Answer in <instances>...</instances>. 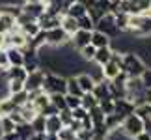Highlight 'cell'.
<instances>
[{"label": "cell", "instance_id": "8fae6325", "mask_svg": "<svg viewBox=\"0 0 151 140\" xmlns=\"http://www.w3.org/2000/svg\"><path fill=\"white\" fill-rule=\"evenodd\" d=\"M45 8H47V4L45 2H36V4H32V2H24L22 4V15H26V17H30V19H39L43 13H45Z\"/></svg>", "mask_w": 151, "mask_h": 140}, {"label": "cell", "instance_id": "db71d44e", "mask_svg": "<svg viewBox=\"0 0 151 140\" xmlns=\"http://www.w3.org/2000/svg\"><path fill=\"white\" fill-rule=\"evenodd\" d=\"M75 140H78V138H75Z\"/></svg>", "mask_w": 151, "mask_h": 140}, {"label": "cell", "instance_id": "4fadbf2b", "mask_svg": "<svg viewBox=\"0 0 151 140\" xmlns=\"http://www.w3.org/2000/svg\"><path fill=\"white\" fill-rule=\"evenodd\" d=\"M119 73H121V66H119V64H116L114 60L106 62V64L101 67V77H103L104 80H114Z\"/></svg>", "mask_w": 151, "mask_h": 140}, {"label": "cell", "instance_id": "f6af8a7d", "mask_svg": "<svg viewBox=\"0 0 151 140\" xmlns=\"http://www.w3.org/2000/svg\"><path fill=\"white\" fill-rule=\"evenodd\" d=\"M134 140H151V135H149L147 131H142L140 135H136V136H134Z\"/></svg>", "mask_w": 151, "mask_h": 140}, {"label": "cell", "instance_id": "74e56055", "mask_svg": "<svg viewBox=\"0 0 151 140\" xmlns=\"http://www.w3.org/2000/svg\"><path fill=\"white\" fill-rule=\"evenodd\" d=\"M65 105H67V108H69V110L77 108V107H80V97L71 95V93H65Z\"/></svg>", "mask_w": 151, "mask_h": 140}, {"label": "cell", "instance_id": "d6986e66", "mask_svg": "<svg viewBox=\"0 0 151 140\" xmlns=\"http://www.w3.org/2000/svg\"><path fill=\"white\" fill-rule=\"evenodd\" d=\"M110 39L106 34H103V32H99V30H93L91 32V45L95 47V49H101V47H110Z\"/></svg>", "mask_w": 151, "mask_h": 140}, {"label": "cell", "instance_id": "83f0119b", "mask_svg": "<svg viewBox=\"0 0 151 140\" xmlns=\"http://www.w3.org/2000/svg\"><path fill=\"white\" fill-rule=\"evenodd\" d=\"M49 95H50V103L58 108V112L63 110V108H67V105H65V93H49Z\"/></svg>", "mask_w": 151, "mask_h": 140}, {"label": "cell", "instance_id": "f1b7e54d", "mask_svg": "<svg viewBox=\"0 0 151 140\" xmlns=\"http://www.w3.org/2000/svg\"><path fill=\"white\" fill-rule=\"evenodd\" d=\"M78 21V28H82V30H95V21L90 17V13H86V15H82L80 19H77Z\"/></svg>", "mask_w": 151, "mask_h": 140}, {"label": "cell", "instance_id": "d4e9b609", "mask_svg": "<svg viewBox=\"0 0 151 140\" xmlns=\"http://www.w3.org/2000/svg\"><path fill=\"white\" fill-rule=\"evenodd\" d=\"M80 105H82L86 110H90V108L97 107L99 101H97V97L93 95V92H86V93H82V97H80Z\"/></svg>", "mask_w": 151, "mask_h": 140}, {"label": "cell", "instance_id": "e575fe53", "mask_svg": "<svg viewBox=\"0 0 151 140\" xmlns=\"http://www.w3.org/2000/svg\"><path fill=\"white\" fill-rule=\"evenodd\" d=\"M114 105H116L114 99L112 97H106V99H101V101H99V108L108 116V114H114Z\"/></svg>", "mask_w": 151, "mask_h": 140}, {"label": "cell", "instance_id": "277c9868", "mask_svg": "<svg viewBox=\"0 0 151 140\" xmlns=\"http://www.w3.org/2000/svg\"><path fill=\"white\" fill-rule=\"evenodd\" d=\"M144 127H146V121H144L140 116H136L134 112L129 114L127 118L121 120V125H119V129L125 133L127 136H131V138H134L136 135H140V133L144 131Z\"/></svg>", "mask_w": 151, "mask_h": 140}, {"label": "cell", "instance_id": "ffe728a7", "mask_svg": "<svg viewBox=\"0 0 151 140\" xmlns=\"http://www.w3.org/2000/svg\"><path fill=\"white\" fill-rule=\"evenodd\" d=\"M86 13H88V8H86L82 2H78V0H77V2H73V4L67 8V11H65V15L75 17V19H80V17L86 15Z\"/></svg>", "mask_w": 151, "mask_h": 140}, {"label": "cell", "instance_id": "836d02e7", "mask_svg": "<svg viewBox=\"0 0 151 140\" xmlns=\"http://www.w3.org/2000/svg\"><path fill=\"white\" fill-rule=\"evenodd\" d=\"M30 125H32L34 133H45V116L43 114H37L36 118L30 121Z\"/></svg>", "mask_w": 151, "mask_h": 140}, {"label": "cell", "instance_id": "f35d334b", "mask_svg": "<svg viewBox=\"0 0 151 140\" xmlns=\"http://www.w3.org/2000/svg\"><path fill=\"white\" fill-rule=\"evenodd\" d=\"M138 79H140V82H142L144 88H151V67H146V69H144V73H142Z\"/></svg>", "mask_w": 151, "mask_h": 140}, {"label": "cell", "instance_id": "816d5d0a", "mask_svg": "<svg viewBox=\"0 0 151 140\" xmlns=\"http://www.w3.org/2000/svg\"><path fill=\"white\" fill-rule=\"evenodd\" d=\"M147 13H149V15H151V8H149V11H147Z\"/></svg>", "mask_w": 151, "mask_h": 140}, {"label": "cell", "instance_id": "484cf974", "mask_svg": "<svg viewBox=\"0 0 151 140\" xmlns=\"http://www.w3.org/2000/svg\"><path fill=\"white\" fill-rule=\"evenodd\" d=\"M15 108H17V107L13 105V101L9 99V95L0 99V118H2V116H9Z\"/></svg>", "mask_w": 151, "mask_h": 140}, {"label": "cell", "instance_id": "3957f363", "mask_svg": "<svg viewBox=\"0 0 151 140\" xmlns=\"http://www.w3.org/2000/svg\"><path fill=\"white\" fill-rule=\"evenodd\" d=\"M41 90L47 93H65L67 92V79L60 77L58 73L45 71V80H43Z\"/></svg>", "mask_w": 151, "mask_h": 140}, {"label": "cell", "instance_id": "ee69618b", "mask_svg": "<svg viewBox=\"0 0 151 140\" xmlns=\"http://www.w3.org/2000/svg\"><path fill=\"white\" fill-rule=\"evenodd\" d=\"M28 140H47V133H32Z\"/></svg>", "mask_w": 151, "mask_h": 140}, {"label": "cell", "instance_id": "4316f807", "mask_svg": "<svg viewBox=\"0 0 151 140\" xmlns=\"http://www.w3.org/2000/svg\"><path fill=\"white\" fill-rule=\"evenodd\" d=\"M65 93H71V95H77V97H82V90H80V86L77 82V77H69L67 79V92Z\"/></svg>", "mask_w": 151, "mask_h": 140}, {"label": "cell", "instance_id": "6da1fadb", "mask_svg": "<svg viewBox=\"0 0 151 140\" xmlns=\"http://www.w3.org/2000/svg\"><path fill=\"white\" fill-rule=\"evenodd\" d=\"M127 32L136 39H144L151 36V15L140 13V15H131L129 17V26Z\"/></svg>", "mask_w": 151, "mask_h": 140}, {"label": "cell", "instance_id": "f546056e", "mask_svg": "<svg viewBox=\"0 0 151 140\" xmlns=\"http://www.w3.org/2000/svg\"><path fill=\"white\" fill-rule=\"evenodd\" d=\"M56 136H58V140H75L77 138V131H73L71 127L63 125L62 129L56 133Z\"/></svg>", "mask_w": 151, "mask_h": 140}, {"label": "cell", "instance_id": "52a82bcc", "mask_svg": "<svg viewBox=\"0 0 151 140\" xmlns=\"http://www.w3.org/2000/svg\"><path fill=\"white\" fill-rule=\"evenodd\" d=\"M43 80H45V69H36V71L28 73L24 79V90L26 92H36L43 88Z\"/></svg>", "mask_w": 151, "mask_h": 140}, {"label": "cell", "instance_id": "5b68a950", "mask_svg": "<svg viewBox=\"0 0 151 140\" xmlns=\"http://www.w3.org/2000/svg\"><path fill=\"white\" fill-rule=\"evenodd\" d=\"M95 30L106 34L110 39H112L114 36H118V34H121L119 28H118V25H116V15H114V11H106V13H104L101 19L95 22Z\"/></svg>", "mask_w": 151, "mask_h": 140}, {"label": "cell", "instance_id": "7c38bea8", "mask_svg": "<svg viewBox=\"0 0 151 140\" xmlns=\"http://www.w3.org/2000/svg\"><path fill=\"white\" fill-rule=\"evenodd\" d=\"M2 75H4L6 82H9V80H22V82H24L28 71L22 66H9L6 71H2Z\"/></svg>", "mask_w": 151, "mask_h": 140}, {"label": "cell", "instance_id": "9a60e30c", "mask_svg": "<svg viewBox=\"0 0 151 140\" xmlns=\"http://www.w3.org/2000/svg\"><path fill=\"white\" fill-rule=\"evenodd\" d=\"M6 52H8L9 66H22V64H24V51L22 49H17V47H6Z\"/></svg>", "mask_w": 151, "mask_h": 140}, {"label": "cell", "instance_id": "c3c4849f", "mask_svg": "<svg viewBox=\"0 0 151 140\" xmlns=\"http://www.w3.org/2000/svg\"><path fill=\"white\" fill-rule=\"evenodd\" d=\"M24 2H32V4H36V2H45V0H24Z\"/></svg>", "mask_w": 151, "mask_h": 140}, {"label": "cell", "instance_id": "8992f818", "mask_svg": "<svg viewBox=\"0 0 151 140\" xmlns=\"http://www.w3.org/2000/svg\"><path fill=\"white\" fill-rule=\"evenodd\" d=\"M45 39H47V45L49 47H63V45L69 43L71 36H69L62 26H58V28H52V30L45 32Z\"/></svg>", "mask_w": 151, "mask_h": 140}, {"label": "cell", "instance_id": "cb8c5ba5", "mask_svg": "<svg viewBox=\"0 0 151 140\" xmlns=\"http://www.w3.org/2000/svg\"><path fill=\"white\" fill-rule=\"evenodd\" d=\"M17 129V123L11 120V116H2L0 118V135H9Z\"/></svg>", "mask_w": 151, "mask_h": 140}, {"label": "cell", "instance_id": "2e32d148", "mask_svg": "<svg viewBox=\"0 0 151 140\" xmlns=\"http://www.w3.org/2000/svg\"><path fill=\"white\" fill-rule=\"evenodd\" d=\"M93 95L97 97V101H101V99H106V97H112L110 95V86H108V80H97L95 82V88H93Z\"/></svg>", "mask_w": 151, "mask_h": 140}, {"label": "cell", "instance_id": "603a6c76", "mask_svg": "<svg viewBox=\"0 0 151 140\" xmlns=\"http://www.w3.org/2000/svg\"><path fill=\"white\" fill-rule=\"evenodd\" d=\"M0 13H6V15H11L13 19H19L22 15V6H17V4H2L0 6Z\"/></svg>", "mask_w": 151, "mask_h": 140}, {"label": "cell", "instance_id": "60d3db41", "mask_svg": "<svg viewBox=\"0 0 151 140\" xmlns=\"http://www.w3.org/2000/svg\"><path fill=\"white\" fill-rule=\"evenodd\" d=\"M58 116H60V120H62L63 125H69V123L73 121V114H71V110H69V108L60 110V112H58Z\"/></svg>", "mask_w": 151, "mask_h": 140}, {"label": "cell", "instance_id": "ba28073f", "mask_svg": "<svg viewBox=\"0 0 151 140\" xmlns=\"http://www.w3.org/2000/svg\"><path fill=\"white\" fill-rule=\"evenodd\" d=\"M62 17L63 15H56V13H50V11H47L45 9V13L37 19V22H39V28L41 30H52V28H58L62 25Z\"/></svg>", "mask_w": 151, "mask_h": 140}, {"label": "cell", "instance_id": "7402d4cb", "mask_svg": "<svg viewBox=\"0 0 151 140\" xmlns=\"http://www.w3.org/2000/svg\"><path fill=\"white\" fill-rule=\"evenodd\" d=\"M134 114L140 116L144 121H151V105L147 101H142L134 107Z\"/></svg>", "mask_w": 151, "mask_h": 140}, {"label": "cell", "instance_id": "f907efd6", "mask_svg": "<svg viewBox=\"0 0 151 140\" xmlns=\"http://www.w3.org/2000/svg\"><path fill=\"white\" fill-rule=\"evenodd\" d=\"M0 140H6V138H4V136H0Z\"/></svg>", "mask_w": 151, "mask_h": 140}, {"label": "cell", "instance_id": "f5cc1de1", "mask_svg": "<svg viewBox=\"0 0 151 140\" xmlns=\"http://www.w3.org/2000/svg\"><path fill=\"white\" fill-rule=\"evenodd\" d=\"M45 2H50V0H45Z\"/></svg>", "mask_w": 151, "mask_h": 140}, {"label": "cell", "instance_id": "9c48e42d", "mask_svg": "<svg viewBox=\"0 0 151 140\" xmlns=\"http://www.w3.org/2000/svg\"><path fill=\"white\" fill-rule=\"evenodd\" d=\"M114 114L118 116L119 120H123V118H127L129 114H132L134 112V107L136 105L134 103H131L129 99H125V97H121V99H114Z\"/></svg>", "mask_w": 151, "mask_h": 140}, {"label": "cell", "instance_id": "8d00e7d4", "mask_svg": "<svg viewBox=\"0 0 151 140\" xmlns=\"http://www.w3.org/2000/svg\"><path fill=\"white\" fill-rule=\"evenodd\" d=\"M95 136V131L93 129H84V127H80L77 131V138L78 140H91Z\"/></svg>", "mask_w": 151, "mask_h": 140}, {"label": "cell", "instance_id": "b9f144b4", "mask_svg": "<svg viewBox=\"0 0 151 140\" xmlns=\"http://www.w3.org/2000/svg\"><path fill=\"white\" fill-rule=\"evenodd\" d=\"M8 67H9L8 52H6V49H0V71H6Z\"/></svg>", "mask_w": 151, "mask_h": 140}, {"label": "cell", "instance_id": "1f68e13d", "mask_svg": "<svg viewBox=\"0 0 151 140\" xmlns=\"http://www.w3.org/2000/svg\"><path fill=\"white\" fill-rule=\"evenodd\" d=\"M95 47L93 45H86V47H82V49H80L78 51V54L80 56H82V60H86V62H93V56H95Z\"/></svg>", "mask_w": 151, "mask_h": 140}, {"label": "cell", "instance_id": "5bb4252c", "mask_svg": "<svg viewBox=\"0 0 151 140\" xmlns=\"http://www.w3.org/2000/svg\"><path fill=\"white\" fill-rule=\"evenodd\" d=\"M62 127H63V123H62V120H60L58 114L45 116V133H47V135H56Z\"/></svg>", "mask_w": 151, "mask_h": 140}, {"label": "cell", "instance_id": "30bf717a", "mask_svg": "<svg viewBox=\"0 0 151 140\" xmlns=\"http://www.w3.org/2000/svg\"><path fill=\"white\" fill-rule=\"evenodd\" d=\"M91 32H93V30H91ZM91 32H90V30H82V28H78V30L71 36V39H69V45H73L77 51H80L82 47L90 45V41H91Z\"/></svg>", "mask_w": 151, "mask_h": 140}, {"label": "cell", "instance_id": "d6a6232c", "mask_svg": "<svg viewBox=\"0 0 151 140\" xmlns=\"http://www.w3.org/2000/svg\"><path fill=\"white\" fill-rule=\"evenodd\" d=\"M17 135H19L22 140H28L32 136V133H34V129H32V125L30 123H21V125H17Z\"/></svg>", "mask_w": 151, "mask_h": 140}, {"label": "cell", "instance_id": "ab89813d", "mask_svg": "<svg viewBox=\"0 0 151 140\" xmlns=\"http://www.w3.org/2000/svg\"><path fill=\"white\" fill-rule=\"evenodd\" d=\"M71 114H73V120H78V121H82L86 116H88V110H86L82 105L80 107H77V108H73L71 110Z\"/></svg>", "mask_w": 151, "mask_h": 140}, {"label": "cell", "instance_id": "7bdbcfd3", "mask_svg": "<svg viewBox=\"0 0 151 140\" xmlns=\"http://www.w3.org/2000/svg\"><path fill=\"white\" fill-rule=\"evenodd\" d=\"M41 114H43V116H52V114H58V108H56L52 103H49L47 107L43 108V112H41Z\"/></svg>", "mask_w": 151, "mask_h": 140}, {"label": "cell", "instance_id": "ac0fdd59", "mask_svg": "<svg viewBox=\"0 0 151 140\" xmlns=\"http://www.w3.org/2000/svg\"><path fill=\"white\" fill-rule=\"evenodd\" d=\"M77 82H78V86H80V90H82V92L86 93V92H93L97 80H95L93 77H91V75L82 73V75H78V77H77Z\"/></svg>", "mask_w": 151, "mask_h": 140}, {"label": "cell", "instance_id": "e0dca14e", "mask_svg": "<svg viewBox=\"0 0 151 140\" xmlns=\"http://www.w3.org/2000/svg\"><path fill=\"white\" fill-rule=\"evenodd\" d=\"M112 49L110 47H101V49L95 51V56H93V62L97 64L99 67H103L106 62H110V58H112Z\"/></svg>", "mask_w": 151, "mask_h": 140}, {"label": "cell", "instance_id": "bcb514c9", "mask_svg": "<svg viewBox=\"0 0 151 140\" xmlns=\"http://www.w3.org/2000/svg\"><path fill=\"white\" fill-rule=\"evenodd\" d=\"M6 140H22L19 135H17V131H13V133H9V135H2Z\"/></svg>", "mask_w": 151, "mask_h": 140}, {"label": "cell", "instance_id": "d590c367", "mask_svg": "<svg viewBox=\"0 0 151 140\" xmlns=\"http://www.w3.org/2000/svg\"><path fill=\"white\" fill-rule=\"evenodd\" d=\"M22 90H24V82H22V80H9V82H8L9 95H11V93H19Z\"/></svg>", "mask_w": 151, "mask_h": 140}, {"label": "cell", "instance_id": "7dc6e473", "mask_svg": "<svg viewBox=\"0 0 151 140\" xmlns=\"http://www.w3.org/2000/svg\"><path fill=\"white\" fill-rule=\"evenodd\" d=\"M144 101H147L151 105V88H146L144 90Z\"/></svg>", "mask_w": 151, "mask_h": 140}, {"label": "cell", "instance_id": "7a4b0ae2", "mask_svg": "<svg viewBox=\"0 0 151 140\" xmlns=\"http://www.w3.org/2000/svg\"><path fill=\"white\" fill-rule=\"evenodd\" d=\"M147 66L136 52H125L123 54V64H121V71H123L129 79H138L144 73Z\"/></svg>", "mask_w": 151, "mask_h": 140}, {"label": "cell", "instance_id": "44dd1931", "mask_svg": "<svg viewBox=\"0 0 151 140\" xmlns=\"http://www.w3.org/2000/svg\"><path fill=\"white\" fill-rule=\"evenodd\" d=\"M63 30H65L69 36H73L75 32L78 30V21L75 19V17H69V15H63L62 17V25H60Z\"/></svg>", "mask_w": 151, "mask_h": 140}, {"label": "cell", "instance_id": "4dcf8cb0", "mask_svg": "<svg viewBox=\"0 0 151 140\" xmlns=\"http://www.w3.org/2000/svg\"><path fill=\"white\" fill-rule=\"evenodd\" d=\"M9 99L13 101L15 107H22V105H26V103H28V92H26V90H22V92H19V93H11Z\"/></svg>", "mask_w": 151, "mask_h": 140}, {"label": "cell", "instance_id": "681fc988", "mask_svg": "<svg viewBox=\"0 0 151 140\" xmlns=\"http://www.w3.org/2000/svg\"><path fill=\"white\" fill-rule=\"evenodd\" d=\"M91 140H104V138H99V136H93V138H91Z\"/></svg>", "mask_w": 151, "mask_h": 140}]
</instances>
